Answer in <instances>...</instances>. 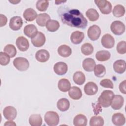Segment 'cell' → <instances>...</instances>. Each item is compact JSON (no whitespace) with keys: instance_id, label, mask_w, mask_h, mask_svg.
Listing matches in <instances>:
<instances>
[{"instance_id":"cell-43","label":"cell","mask_w":126,"mask_h":126,"mask_svg":"<svg viewBox=\"0 0 126 126\" xmlns=\"http://www.w3.org/2000/svg\"><path fill=\"white\" fill-rule=\"evenodd\" d=\"M126 81L124 80L122 82L120 83L119 85V90L120 92L124 94H126Z\"/></svg>"},{"instance_id":"cell-35","label":"cell","mask_w":126,"mask_h":126,"mask_svg":"<svg viewBox=\"0 0 126 126\" xmlns=\"http://www.w3.org/2000/svg\"><path fill=\"white\" fill-rule=\"evenodd\" d=\"M112 12L114 16L116 17H121L125 14V8L122 5L118 4L114 6Z\"/></svg>"},{"instance_id":"cell-10","label":"cell","mask_w":126,"mask_h":126,"mask_svg":"<svg viewBox=\"0 0 126 126\" xmlns=\"http://www.w3.org/2000/svg\"><path fill=\"white\" fill-rule=\"evenodd\" d=\"M45 40L46 38L44 34L40 32H38L37 34L33 37L31 38L32 43L36 47L42 46L44 44Z\"/></svg>"},{"instance_id":"cell-16","label":"cell","mask_w":126,"mask_h":126,"mask_svg":"<svg viewBox=\"0 0 126 126\" xmlns=\"http://www.w3.org/2000/svg\"><path fill=\"white\" fill-rule=\"evenodd\" d=\"M124 101V98L122 96L119 94L114 95L111 102V106L112 108L115 110L120 109L123 106Z\"/></svg>"},{"instance_id":"cell-5","label":"cell","mask_w":126,"mask_h":126,"mask_svg":"<svg viewBox=\"0 0 126 126\" xmlns=\"http://www.w3.org/2000/svg\"><path fill=\"white\" fill-rule=\"evenodd\" d=\"M94 2L102 14H108L111 12L112 6L109 1L105 0H96Z\"/></svg>"},{"instance_id":"cell-2","label":"cell","mask_w":126,"mask_h":126,"mask_svg":"<svg viewBox=\"0 0 126 126\" xmlns=\"http://www.w3.org/2000/svg\"><path fill=\"white\" fill-rule=\"evenodd\" d=\"M114 95L112 91L104 90L98 98V103L103 107H108L111 105Z\"/></svg>"},{"instance_id":"cell-11","label":"cell","mask_w":126,"mask_h":126,"mask_svg":"<svg viewBox=\"0 0 126 126\" xmlns=\"http://www.w3.org/2000/svg\"><path fill=\"white\" fill-rule=\"evenodd\" d=\"M23 25V20L20 16L12 17L9 21V27L13 31H18Z\"/></svg>"},{"instance_id":"cell-20","label":"cell","mask_w":126,"mask_h":126,"mask_svg":"<svg viewBox=\"0 0 126 126\" xmlns=\"http://www.w3.org/2000/svg\"><path fill=\"white\" fill-rule=\"evenodd\" d=\"M126 62L123 60H117L113 63L114 70L118 73H123L126 70Z\"/></svg>"},{"instance_id":"cell-13","label":"cell","mask_w":126,"mask_h":126,"mask_svg":"<svg viewBox=\"0 0 126 126\" xmlns=\"http://www.w3.org/2000/svg\"><path fill=\"white\" fill-rule=\"evenodd\" d=\"M16 44L18 49L22 52L27 51L29 47V41L24 36L18 37L16 39Z\"/></svg>"},{"instance_id":"cell-29","label":"cell","mask_w":126,"mask_h":126,"mask_svg":"<svg viewBox=\"0 0 126 126\" xmlns=\"http://www.w3.org/2000/svg\"><path fill=\"white\" fill-rule=\"evenodd\" d=\"M29 122L32 126H40L42 125V119L39 114H32L30 116Z\"/></svg>"},{"instance_id":"cell-27","label":"cell","mask_w":126,"mask_h":126,"mask_svg":"<svg viewBox=\"0 0 126 126\" xmlns=\"http://www.w3.org/2000/svg\"><path fill=\"white\" fill-rule=\"evenodd\" d=\"M57 106L58 109L61 111L65 112L69 109L70 102L67 99L65 98H62L58 101L57 103Z\"/></svg>"},{"instance_id":"cell-26","label":"cell","mask_w":126,"mask_h":126,"mask_svg":"<svg viewBox=\"0 0 126 126\" xmlns=\"http://www.w3.org/2000/svg\"><path fill=\"white\" fill-rule=\"evenodd\" d=\"M50 20V15L46 13H40L39 14L36 18V23L37 25L41 27H44L46 25L47 22Z\"/></svg>"},{"instance_id":"cell-28","label":"cell","mask_w":126,"mask_h":126,"mask_svg":"<svg viewBox=\"0 0 126 126\" xmlns=\"http://www.w3.org/2000/svg\"><path fill=\"white\" fill-rule=\"evenodd\" d=\"M73 123L75 126H85L87 124V119L85 115L78 114L74 118Z\"/></svg>"},{"instance_id":"cell-19","label":"cell","mask_w":126,"mask_h":126,"mask_svg":"<svg viewBox=\"0 0 126 126\" xmlns=\"http://www.w3.org/2000/svg\"><path fill=\"white\" fill-rule=\"evenodd\" d=\"M37 12L32 8L26 9L23 13V17L24 19L28 22L34 21L37 16Z\"/></svg>"},{"instance_id":"cell-42","label":"cell","mask_w":126,"mask_h":126,"mask_svg":"<svg viewBox=\"0 0 126 126\" xmlns=\"http://www.w3.org/2000/svg\"><path fill=\"white\" fill-rule=\"evenodd\" d=\"M100 85L104 88L110 89L114 88V85L112 81L108 79H104L102 80L100 82Z\"/></svg>"},{"instance_id":"cell-12","label":"cell","mask_w":126,"mask_h":126,"mask_svg":"<svg viewBox=\"0 0 126 126\" xmlns=\"http://www.w3.org/2000/svg\"><path fill=\"white\" fill-rule=\"evenodd\" d=\"M67 65L63 62H57L54 65V72L59 75L65 74L67 72Z\"/></svg>"},{"instance_id":"cell-45","label":"cell","mask_w":126,"mask_h":126,"mask_svg":"<svg viewBox=\"0 0 126 126\" xmlns=\"http://www.w3.org/2000/svg\"><path fill=\"white\" fill-rule=\"evenodd\" d=\"M4 126H16V124L12 121H7L4 125Z\"/></svg>"},{"instance_id":"cell-23","label":"cell","mask_w":126,"mask_h":126,"mask_svg":"<svg viewBox=\"0 0 126 126\" xmlns=\"http://www.w3.org/2000/svg\"><path fill=\"white\" fill-rule=\"evenodd\" d=\"M112 121L116 126H123L125 124L126 119L124 115L121 113H115L112 117Z\"/></svg>"},{"instance_id":"cell-1","label":"cell","mask_w":126,"mask_h":126,"mask_svg":"<svg viewBox=\"0 0 126 126\" xmlns=\"http://www.w3.org/2000/svg\"><path fill=\"white\" fill-rule=\"evenodd\" d=\"M58 13L62 22L65 25L80 29H85L87 26V20L78 9L62 6L58 9Z\"/></svg>"},{"instance_id":"cell-32","label":"cell","mask_w":126,"mask_h":126,"mask_svg":"<svg viewBox=\"0 0 126 126\" xmlns=\"http://www.w3.org/2000/svg\"><path fill=\"white\" fill-rule=\"evenodd\" d=\"M86 15L88 19L92 22L96 21L99 18V13L97 10L94 8H90L86 12Z\"/></svg>"},{"instance_id":"cell-21","label":"cell","mask_w":126,"mask_h":126,"mask_svg":"<svg viewBox=\"0 0 126 126\" xmlns=\"http://www.w3.org/2000/svg\"><path fill=\"white\" fill-rule=\"evenodd\" d=\"M69 97L74 100H78L81 98L82 93L81 89L76 86H73L68 91Z\"/></svg>"},{"instance_id":"cell-25","label":"cell","mask_w":126,"mask_h":126,"mask_svg":"<svg viewBox=\"0 0 126 126\" xmlns=\"http://www.w3.org/2000/svg\"><path fill=\"white\" fill-rule=\"evenodd\" d=\"M58 87L61 92H66L70 89L71 84L69 81L67 79L62 78L58 82Z\"/></svg>"},{"instance_id":"cell-39","label":"cell","mask_w":126,"mask_h":126,"mask_svg":"<svg viewBox=\"0 0 126 126\" xmlns=\"http://www.w3.org/2000/svg\"><path fill=\"white\" fill-rule=\"evenodd\" d=\"M49 6V1L45 0H38L36 4V7L40 11H46Z\"/></svg>"},{"instance_id":"cell-33","label":"cell","mask_w":126,"mask_h":126,"mask_svg":"<svg viewBox=\"0 0 126 126\" xmlns=\"http://www.w3.org/2000/svg\"><path fill=\"white\" fill-rule=\"evenodd\" d=\"M45 26L48 31L51 32H54L59 29L60 24L59 22L56 20H50L47 22Z\"/></svg>"},{"instance_id":"cell-41","label":"cell","mask_w":126,"mask_h":126,"mask_svg":"<svg viewBox=\"0 0 126 126\" xmlns=\"http://www.w3.org/2000/svg\"><path fill=\"white\" fill-rule=\"evenodd\" d=\"M117 51L120 54L126 53V42L125 41H120L117 45Z\"/></svg>"},{"instance_id":"cell-17","label":"cell","mask_w":126,"mask_h":126,"mask_svg":"<svg viewBox=\"0 0 126 126\" xmlns=\"http://www.w3.org/2000/svg\"><path fill=\"white\" fill-rule=\"evenodd\" d=\"M49 58L50 54L49 52L44 49L39 50L35 54V58L39 62H46L49 59Z\"/></svg>"},{"instance_id":"cell-22","label":"cell","mask_w":126,"mask_h":126,"mask_svg":"<svg viewBox=\"0 0 126 126\" xmlns=\"http://www.w3.org/2000/svg\"><path fill=\"white\" fill-rule=\"evenodd\" d=\"M96 65L94 59L91 58H88L83 61L82 66L85 70L88 72L92 71Z\"/></svg>"},{"instance_id":"cell-14","label":"cell","mask_w":126,"mask_h":126,"mask_svg":"<svg viewBox=\"0 0 126 126\" xmlns=\"http://www.w3.org/2000/svg\"><path fill=\"white\" fill-rule=\"evenodd\" d=\"M84 90L86 94L88 95H93L97 93L98 87L95 83L89 82L85 85Z\"/></svg>"},{"instance_id":"cell-36","label":"cell","mask_w":126,"mask_h":126,"mask_svg":"<svg viewBox=\"0 0 126 126\" xmlns=\"http://www.w3.org/2000/svg\"><path fill=\"white\" fill-rule=\"evenodd\" d=\"M94 75L98 77H102L106 73V69L102 64L96 65L94 69Z\"/></svg>"},{"instance_id":"cell-31","label":"cell","mask_w":126,"mask_h":126,"mask_svg":"<svg viewBox=\"0 0 126 126\" xmlns=\"http://www.w3.org/2000/svg\"><path fill=\"white\" fill-rule=\"evenodd\" d=\"M96 59L100 62H104L108 60L111 57V54L106 50L98 51L95 55Z\"/></svg>"},{"instance_id":"cell-37","label":"cell","mask_w":126,"mask_h":126,"mask_svg":"<svg viewBox=\"0 0 126 126\" xmlns=\"http://www.w3.org/2000/svg\"><path fill=\"white\" fill-rule=\"evenodd\" d=\"M81 52L85 56H88L92 54L94 51L93 45L90 43H85L81 46Z\"/></svg>"},{"instance_id":"cell-15","label":"cell","mask_w":126,"mask_h":126,"mask_svg":"<svg viewBox=\"0 0 126 126\" xmlns=\"http://www.w3.org/2000/svg\"><path fill=\"white\" fill-rule=\"evenodd\" d=\"M85 37L84 32L76 31L73 32L70 36V40L74 44H78L82 42Z\"/></svg>"},{"instance_id":"cell-34","label":"cell","mask_w":126,"mask_h":126,"mask_svg":"<svg viewBox=\"0 0 126 126\" xmlns=\"http://www.w3.org/2000/svg\"><path fill=\"white\" fill-rule=\"evenodd\" d=\"M89 124L91 126H102L104 125V120L101 116H94L91 117Z\"/></svg>"},{"instance_id":"cell-30","label":"cell","mask_w":126,"mask_h":126,"mask_svg":"<svg viewBox=\"0 0 126 126\" xmlns=\"http://www.w3.org/2000/svg\"><path fill=\"white\" fill-rule=\"evenodd\" d=\"M73 80L77 85H82L85 82V75L81 71H76L73 75Z\"/></svg>"},{"instance_id":"cell-8","label":"cell","mask_w":126,"mask_h":126,"mask_svg":"<svg viewBox=\"0 0 126 126\" xmlns=\"http://www.w3.org/2000/svg\"><path fill=\"white\" fill-rule=\"evenodd\" d=\"M17 110L16 108L12 106L5 107L3 110V114L4 118L10 121L14 120L17 116Z\"/></svg>"},{"instance_id":"cell-24","label":"cell","mask_w":126,"mask_h":126,"mask_svg":"<svg viewBox=\"0 0 126 126\" xmlns=\"http://www.w3.org/2000/svg\"><path fill=\"white\" fill-rule=\"evenodd\" d=\"M71 49L67 45H62L58 48V53L60 56L63 57H68L71 55Z\"/></svg>"},{"instance_id":"cell-6","label":"cell","mask_w":126,"mask_h":126,"mask_svg":"<svg viewBox=\"0 0 126 126\" xmlns=\"http://www.w3.org/2000/svg\"><path fill=\"white\" fill-rule=\"evenodd\" d=\"M101 30L99 26L96 25H92L88 30L87 34L88 37L92 41L97 40L100 37Z\"/></svg>"},{"instance_id":"cell-7","label":"cell","mask_w":126,"mask_h":126,"mask_svg":"<svg viewBox=\"0 0 126 126\" xmlns=\"http://www.w3.org/2000/svg\"><path fill=\"white\" fill-rule=\"evenodd\" d=\"M111 30L114 34L120 35L124 32L125 26L123 22L120 21H115L111 25Z\"/></svg>"},{"instance_id":"cell-4","label":"cell","mask_w":126,"mask_h":126,"mask_svg":"<svg viewBox=\"0 0 126 126\" xmlns=\"http://www.w3.org/2000/svg\"><path fill=\"white\" fill-rule=\"evenodd\" d=\"M13 64L15 67L20 71H26L29 67V61L23 57L16 58L13 61Z\"/></svg>"},{"instance_id":"cell-40","label":"cell","mask_w":126,"mask_h":126,"mask_svg":"<svg viewBox=\"0 0 126 126\" xmlns=\"http://www.w3.org/2000/svg\"><path fill=\"white\" fill-rule=\"evenodd\" d=\"M10 62V57L5 53L0 52V64L1 65H6Z\"/></svg>"},{"instance_id":"cell-3","label":"cell","mask_w":126,"mask_h":126,"mask_svg":"<svg viewBox=\"0 0 126 126\" xmlns=\"http://www.w3.org/2000/svg\"><path fill=\"white\" fill-rule=\"evenodd\" d=\"M44 121L48 126H55L59 123V116L55 112L48 111L44 115Z\"/></svg>"},{"instance_id":"cell-18","label":"cell","mask_w":126,"mask_h":126,"mask_svg":"<svg viewBox=\"0 0 126 126\" xmlns=\"http://www.w3.org/2000/svg\"><path fill=\"white\" fill-rule=\"evenodd\" d=\"M24 32L27 36L32 38L37 34L38 31L35 25L33 24H29L24 27Z\"/></svg>"},{"instance_id":"cell-38","label":"cell","mask_w":126,"mask_h":126,"mask_svg":"<svg viewBox=\"0 0 126 126\" xmlns=\"http://www.w3.org/2000/svg\"><path fill=\"white\" fill-rule=\"evenodd\" d=\"M3 51L11 58L14 57L17 54L16 49L12 44L6 45L3 49Z\"/></svg>"},{"instance_id":"cell-9","label":"cell","mask_w":126,"mask_h":126,"mask_svg":"<svg viewBox=\"0 0 126 126\" xmlns=\"http://www.w3.org/2000/svg\"><path fill=\"white\" fill-rule=\"evenodd\" d=\"M101 43L104 48L111 49L115 45V39L111 34L106 33L101 38Z\"/></svg>"},{"instance_id":"cell-44","label":"cell","mask_w":126,"mask_h":126,"mask_svg":"<svg viewBox=\"0 0 126 126\" xmlns=\"http://www.w3.org/2000/svg\"><path fill=\"white\" fill-rule=\"evenodd\" d=\"M0 27H3L5 26L7 22V19L6 17L2 14H0Z\"/></svg>"}]
</instances>
